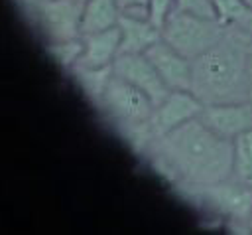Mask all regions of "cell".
<instances>
[{
    "instance_id": "1",
    "label": "cell",
    "mask_w": 252,
    "mask_h": 235,
    "mask_svg": "<svg viewBox=\"0 0 252 235\" xmlns=\"http://www.w3.org/2000/svg\"><path fill=\"white\" fill-rule=\"evenodd\" d=\"M144 154L173 186H209L232 176V140L213 132L199 117L154 140Z\"/></svg>"
},
{
    "instance_id": "2",
    "label": "cell",
    "mask_w": 252,
    "mask_h": 235,
    "mask_svg": "<svg viewBox=\"0 0 252 235\" xmlns=\"http://www.w3.org/2000/svg\"><path fill=\"white\" fill-rule=\"evenodd\" d=\"M248 34L226 30L213 47L193 59L191 93L203 105L248 99Z\"/></svg>"
},
{
    "instance_id": "3",
    "label": "cell",
    "mask_w": 252,
    "mask_h": 235,
    "mask_svg": "<svg viewBox=\"0 0 252 235\" xmlns=\"http://www.w3.org/2000/svg\"><path fill=\"white\" fill-rule=\"evenodd\" d=\"M83 4L85 0H16L20 14L43 36L47 43L83 36Z\"/></svg>"
},
{
    "instance_id": "4",
    "label": "cell",
    "mask_w": 252,
    "mask_h": 235,
    "mask_svg": "<svg viewBox=\"0 0 252 235\" xmlns=\"http://www.w3.org/2000/svg\"><path fill=\"white\" fill-rule=\"evenodd\" d=\"M226 28L215 18H203L183 10H171L161 26V38L191 61L213 47Z\"/></svg>"
},
{
    "instance_id": "5",
    "label": "cell",
    "mask_w": 252,
    "mask_h": 235,
    "mask_svg": "<svg viewBox=\"0 0 252 235\" xmlns=\"http://www.w3.org/2000/svg\"><path fill=\"white\" fill-rule=\"evenodd\" d=\"M177 192L195 203L228 217L230 221H238L246 227L248 217L252 213V188L244 186L232 178L209 184V186H175Z\"/></svg>"
},
{
    "instance_id": "6",
    "label": "cell",
    "mask_w": 252,
    "mask_h": 235,
    "mask_svg": "<svg viewBox=\"0 0 252 235\" xmlns=\"http://www.w3.org/2000/svg\"><path fill=\"white\" fill-rule=\"evenodd\" d=\"M203 103L191 91H169L156 107L148 120V132L152 142L185 124L191 118H197L203 111Z\"/></svg>"
},
{
    "instance_id": "7",
    "label": "cell",
    "mask_w": 252,
    "mask_h": 235,
    "mask_svg": "<svg viewBox=\"0 0 252 235\" xmlns=\"http://www.w3.org/2000/svg\"><path fill=\"white\" fill-rule=\"evenodd\" d=\"M112 73L146 93L154 105H158L171 91L146 53H120L112 63Z\"/></svg>"
},
{
    "instance_id": "8",
    "label": "cell",
    "mask_w": 252,
    "mask_h": 235,
    "mask_svg": "<svg viewBox=\"0 0 252 235\" xmlns=\"http://www.w3.org/2000/svg\"><path fill=\"white\" fill-rule=\"evenodd\" d=\"M199 118L219 136L234 140L238 134L252 130V101H228L205 105Z\"/></svg>"
},
{
    "instance_id": "9",
    "label": "cell",
    "mask_w": 252,
    "mask_h": 235,
    "mask_svg": "<svg viewBox=\"0 0 252 235\" xmlns=\"http://www.w3.org/2000/svg\"><path fill=\"white\" fill-rule=\"evenodd\" d=\"M148 59L154 63L156 71L163 79V83L173 91H191L193 83V61L181 55L175 47H171L163 38H159L154 45L146 49Z\"/></svg>"
},
{
    "instance_id": "10",
    "label": "cell",
    "mask_w": 252,
    "mask_h": 235,
    "mask_svg": "<svg viewBox=\"0 0 252 235\" xmlns=\"http://www.w3.org/2000/svg\"><path fill=\"white\" fill-rule=\"evenodd\" d=\"M83 38V53L81 65L87 67H112L114 59L120 55V30L112 26L108 30H100L94 34H85Z\"/></svg>"
},
{
    "instance_id": "11",
    "label": "cell",
    "mask_w": 252,
    "mask_h": 235,
    "mask_svg": "<svg viewBox=\"0 0 252 235\" xmlns=\"http://www.w3.org/2000/svg\"><path fill=\"white\" fill-rule=\"evenodd\" d=\"M118 30H120V53H146V49L161 38V30L150 18H140L130 14H120Z\"/></svg>"
},
{
    "instance_id": "12",
    "label": "cell",
    "mask_w": 252,
    "mask_h": 235,
    "mask_svg": "<svg viewBox=\"0 0 252 235\" xmlns=\"http://www.w3.org/2000/svg\"><path fill=\"white\" fill-rule=\"evenodd\" d=\"M120 10L114 0H85L81 16V34H94L118 26Z\"/></svg>"
},
{
    "instance_id": "13",
    "label": "cell",
    "mask_w": 252,
    "mask_h": 235,
    "mask_svg": "<svg viewBox=\"0 0 252 235\" xmlns=\"http://www.w3.org/2000/svg\"><path fill=\"white\" fill-rule=\"evenodd\" d=\"M69 75L75 79V83L79 85V89L83 91V95L94 105L98 107L102 95H104V89L112 77V67H87V65H81L77 63Z\"/></svg>"
},
{
    "instance_id": "14",
    "label": "cell",
    "mask_w": 252,
    "mask_h": 235,
    "mask_svg": "<svg viewBox=\"0 0 252 235\" xmlns=\"http://www.w3.org/2000/svg\"><path fill=\"white\" fill-rule=\"evenodd\" d=\"M215 16L226 30L252 36V6L246 0H213Z\"/></svg>"
},
{
    "instance_id": "15",
    "label": "cell",
    "mask_w": 252,
    "mask_h": 235,
    "mask_svg": "<svg viewBox=\"0 0 252 235\" xmlns=\"http://www.w3.org/2000/svg\"><path fill=\"white\" fill-rule=\"evenodd\" d=\"M232 180L252 188V130L232 140Z\"/></svg>"
},
{
    "instance_id": "16",
    "label": "cell",
    "mask_w": 252,
    "mask_h": 235,
    "mask_svg": "<svg viewBox=\"0 0 252 235\" xmlns=\"http://www.w3.org/2000/svg\"><path fill=\"white\" fill-rule=\"evenodd\" d=\"M45 51L49 53V57L67 73L81 61V53H83V38H75V39H59V41H49L45 45Z\"/></svg>"
},
{
    "instance_id": "17",
    "label": "cell",
    "mask_w": 252,
    "mask_h": 235,
    "mask_svg": "<svg viewBox=\"0 0 252 235\" xmlns=\"http://www.w3.org/2000/svg\"><path fill=\"white\" fill-rule=\"evenodd\" d=\"M173 8L183 10V12H191V14L203 16V18H215L217 20L213 0H175Z\"/></svg>"
},
{
    "instance_id": "18",
    "label": "cell",
    "mask_w": 252,
    "mask_h": 235,
    "mask_svg": "<svg viewBox=\"0 0 252 235\" xmlns=\"http://www.w3.org/2000/svg\"><path fill=\"white\" fill-rule=\"evenodd\" d=\"M120 14L150 18V0H114Z\"/></svg>"
},
{
    "instance_id": "19",
    "label": "cell",
    "mask_w": 252,
    "mask_h": 235,
    "mask_svg": "<svg viewBox=\"0 0 252 235\" xmlns=\"http://www.w3.org/2000/svg\"><path fill=\"white\" fill-rule=\"evenodd\" d=\"M173 2L175 0H150V20L161 30L165 18L169 16V12L173 10Z\"/></svg>"
},
{
    "instance_id": "20",
    "label": "cell",
    "mask_w": 252,
    "mask_h": 235,
    "mask_svg": "<svg viewBox=\"0 0 252 235\" xmlns=\"http://www.w3.org/2000/svg\"><path fill=\"white\" fill-rule=\"evenodd\" d=\"M248 99L252 101V36L248 41Z\"/></svg>"
},
{
    "instance_id": "21",
    "label": "cell",
    "mask_w": 252,
    "mask_h": 235,
    "mask_svg": "<svg viewBox=\"0 0 252 235\" xmlns=\"http://www.w3.org/2000/svg\"><path fill=\"white\" fill-rule=\"evenodd\" d=\"M246 229H248V231H252V213H250V217H248V223H246Z\"/></svg>"
},
{
    "instance_id": "22",
    "label": "cell",
    "mask_w": 252,
    "mask_h": 235,
    "mask_svg": "<svg viewBox=\"0 0 252 235\" xmlns=\"http://www.w3.org/2000/svg\"><path fill=\"white\" fill-rule=\"evenodd\" d=\"M246 2H248V4H250V6H252V0H246Z\"/></svg>"
}]
</instances>
